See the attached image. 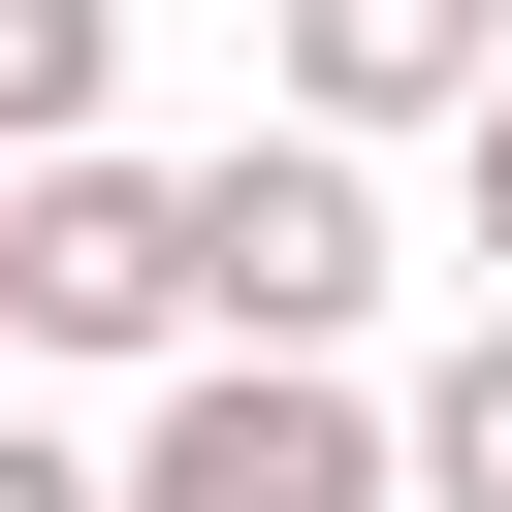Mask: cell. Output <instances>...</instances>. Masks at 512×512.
Listing matches in <instances>:
<instances>
[{
  "mask_svg": "<svg viewBox=\"0 0 512 512\" xmlns=\"http://www.w3.org/2000/svg\"><path fill=\"white\" fill-rule=\"evenodd\" d=\"M96 96H128V0H0V160H64Z\"/></svg>",
  "mask_w": 512,
  "mask_h": 512,
  "instance_id": "cell-6",
  "label": "cell"
},
{
  "mask_svg": "<svg viewBox=\"0 0 512 512\" xmlns=\"http://www.w3.org/2000/svg\"><path fill=\"white\" fill-rule=\"evenodd\" d=\"M480 64H512V0H256V128H320V160L448 128Z\"/></svg>",
  "mask_w": 512,
  "mask_h": 512,
  "instance_id": "cell-4",
  "label": "cell"
},
{
  "mask_svg": "<svg viewBox=\"0 0 512 512\" xmlns=\"http://www.w3.org/2000/svg\"><path fill=\"white\" fill-rule=\"evenodd\" d=\"M160 256H192V352H320V384H352V320L416 288V256H384V160H320V128L160 160Z\"/></svg>",
  "mask_w": 512,
  "mask_h": 512,
  "instance_id": "cell-1",
  "label": "cell"
},
{
  "mask_svg": "<svg viewBox=\"0 0 512 512\" xmlns=\"http://www.w3.org/2000/svg\"><path fill=\"white\" fill-rule=\"evenodd\" d=\"M0 512H96V448H64V416H0Z\"/></svg>",
  "mask_w": 512,
  "mask_h": 512,
  "instance_id": "cell-8",
  "label": "cell"
},
{
  "mask_svg": "<svg viewBox=\"0 0 512 512\" xmlns=\"http://www.w3.org/2000/svg\"><path fill=\"white\" fill-rule=\"evenodd\" d=\"M448 288H480V320H512V64H480V96H448Z\"/></svg>",
  "mask_w": 512,
  "mask_h": 512,
  "instance_id": "cell-7",
  "label": "cell"
},
{
  "mask_svg": "<svg viewBox=\"0 0 512 512\" xmlns=\"http://www.w3.org/2000/svg\"><path fill=\"white\" fill-rule=\"evenodd\" d=\"M0 352H192V256H160V160L128 128H64V160H0Z\"/></svg>",
  "mask_w": 512,
  "mask_h": 512,
  "instance_id": "cell-3",
  "label": "cell"
},
{
  "mask_svg": "<svg viewBox=\"0 0 512 512\" xmlns=\"http://www.w3.org/2000/svg\"><path fill=\"white\" fill-rule=\"evenodd\" d=\"M96 512H384V384H320V352H160V416L96 448Z\"/></svg>",
  "mask_w": 512,
  "mask_h": 512,
  "instance_id": "cell-2",
  "label": "cell"
},
{
  "mask_svg": "<svg viewBox=\"0 0 512 512\" xmlns=\"http://www.w3.org/2000/svg\"><path fill=\"white\" fill-rule=\"evenodd\" d=\"M384 512H512V320H448L384 384Z\"/></svg>",
  "mask_w": 512,
  "mask_h": 512,
  "instance_id": "cell-5",
  "label": "cell"
}]
</instances>
